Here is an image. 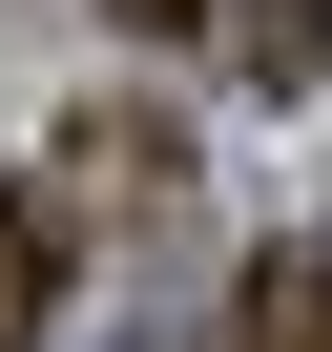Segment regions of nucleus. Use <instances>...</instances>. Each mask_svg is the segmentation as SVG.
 <instances>
[{
    "label": "nucleus",
    "mask_w": 332,
    "mask_h": 352,
    "mask_svg": "<svg viewBox=\"0 0 332 352\" xmlns=\"http://www.w3.org/2000/svg\"><path fill=\"white\" fill-rule=\"evenodd\" d=\"M229 63H249V83H270V104H291V83H311V63H332V0H229Z\"/></svg>",
    "instance_id": "3"
},
{
    "label": "nucleus",
    "mask_w": 332,
    "mask_h": 352,
    "mask_svg": "<svg viewBox=\"0 0 332 352\" xmlns=\"http://www.w3.org/2000/svg\"><path fill=\"white\" fill-rule=\"evenodd\" d=\"M229 352H332V249H270L249 311H229Z\"/></svg>",
    "instance_id": "2"
},
{
    "label": "nucleus",
    "mask_w": 332,
    "mask_h": 352,
    "mask_svg": "<svg viewBox=\"0 0 332 352\" xmlns=\"http://www.w3.org/2000/svg\"><path fill=\"white\" fill-rule=\"evenodd\" d=\"M63 311V187H0V352H42Z\"/></svg>",
    "instance_id": "1"
},
{
    "label": "nucleus",
    "mask_w": 332,
    "mask_h": 352,
    "mask_svg": "<svg viewBox=\"0 0 332 352\" xmlns=\"http://www.w3.org/2000/svg\"><path fill=\"white\" fill-rule=\"evenodd\" d=\"M104 21H145V42H187V21H208V0H104Z\"/></svg>",
    "instance_id": "4"
}]
</instances>
